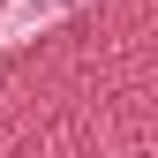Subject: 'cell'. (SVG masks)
Returning a JSON list of instances; mask_svg holds the SVG:
<instances>
[]
</instances>
